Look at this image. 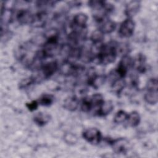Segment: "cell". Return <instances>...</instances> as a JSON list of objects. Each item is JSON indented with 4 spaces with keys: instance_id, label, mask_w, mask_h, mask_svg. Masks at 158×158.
<instances>
[{
    "instance_id": "obj_1",
    "label": "cell",
    "mask_w": 158,
    "mask_h": 158,
    "mask_svg": "<svg viewBox=\"0 0 158 158\" xmlns=\"http://www.w3.org/2000/svg\"><path fill=\"white\" fill-rule=\"evenodd\" d=\"M117 44L115 41H110L106 44H102L96 53L94 59L103 65L114 62L117 56Z\"/></svg>"
},
{
    "instance_id": "obj_2",
    "label": "cell",
    "mask_w": 158,
    "mask_h": 158,
    "mask_svg": "<svg viewBox=\"0 0 158 158\" xmlns=\"http://www.w3.org/2000/svg\"><path fill=\"white\" fill-rule=\"evenodd\" d=\"M157 79L156 78H150L146 84V92L144 94L145 101L151 105L156 104L158 101Z\"/></svg>"
},
{
    "instance_id": "obj_3",
    "label": "cell",
    "mask_w": 158,
    "mask_h": 158,
    "mask_svg": "<svg viewBox=\"0 0 158 158\" xmlns=\"http://www.w3.org/2000/svg\"><path fill=\"white\" fill-rule=\"evenodd\" d=\"M133 68V58L128 55L122 57L121 60L115 70L114 73L120 78H124L128 72L129 70Z\"/></svg>"
},
{
    "instance_id": "obj_4",
    "label": "cell",
    "mask_w": 158,
    "mask_h": 158,
    "mask_svg": "<svg viewBox=\"0 0 158 158\" xmlns=\"http://www.w3.org/2000/svg\"><path fill=\"white\" fill-rule=\"evenodd\" d=\"M109 143L114 152L118 154H126L130 148V143L128 140L125 138L110 139Z\"/></svg>"
},
{
    "instance_id": "obj_5",
    "label": "cell",
    "mask_w": 158,
    "mask_h": 158,
    "mask_svg": "<svg viewBox=\"0 0 158 158\" xmlns=\"http://www.w3.org/2000/svg\"><path fill=\"white\" fill-rule=\"evenodd\" d=\"M83 138L88 143L96 145L102 141L101 132L96 128H89L84 130L82 133Z\"/></svg>"
},
{
    "instance_id": "obj_6",
    "label": "cell",
    "mask_w": 158,
    "mask_h": 158,
    "mask_svg": "<svg viewBox=\"0 0 158 158\" xmlns=\"http://www.w3.org/2000/svg\"><path fill=\"white\" fill-rule=\"evenodd\" d=\"M135 23L132 19L127 18L120 25L118 35L121 38H129L134 33Z\"/></svg>"
},
{
    "instance_id": "obj_7",
    "label": "cell",
    "mask_w": 158,
    "mask_h": 158,
    "mask_svg": "<svg viewBox=\"0 0 158 158\" xmlns=\"http://www.w3.org/2000/svg\"><path fill=\"white\" fill-rule=\"evenodd\" d=\"M58 69V64L56 60L50 61L43 64L40 68L41 79H47L51 77Z\"/></svg>"
},
{
    "instance_id": "obj_8",
    "label": "cell",
    "mask_w": 158,
    "mask_h": 158,
    "mask_svg": "<svg viewBox=\"0 0 158 158\" xmlns=\"http://www.w3.org/2000/svg\"><path fill=\"white\" fill-rule=\"evenodd\" d=\"M88 16L86 14L80 12L75 14L71 22V28L72 30H81L86 28V22Z\"/></svg>"
},
{
    "instance_id": "obj_9",
    "label": "cell",
    "mask_w": 158,
    "mask_h": 158,
    "mask_svg": "<svg viewBox=\"0 0 158 158\" xmlns=\"http://www.w3.org/2000/svg\"><path fill=\"white\" fill-rule=\"evenodd\" d=\"M106 77L104 75H98L94 72L88 74L87 84L91 87L98 89L101 87L106 81Z\"/></svg>"
},
{
    "instance_id": "obj_10",
    "label": "cell",
    "mask_w": 158,
    "mask_h": 158,
    "mask_svg": "<svg viewBox=\"0 0 158 158\" xmlns=\"http://www.w3.org/2000/svg\"><path fill=\"white\" fill-rule=\"evenodd\" d=\"M33 15L31 12L27 9H20L15 14V18L20 24H31Z\"/></svg>"
},
{
    "instance_id": "obj_11",
    "label": "cell",
    "mask_w": 158,
    "mask_h": 158,
    "mask_svg": "<svg viewBox=\"0 0 158 158\" xmlns=\"http://www.w3.org/2000/svg\"><path fill=\"white\" fill-rule=\"evenodd\" d=\"M138 73H143L146 70V58L143 54H138L135 59H133V68Z\"/></svg>"
},
{
    "instance_id": "obj_12",
    "label": "cell",
    "mask_w": 158,
    "mask_h": 158,
    "mask_svg": "<svg viewBox=\"0 0 158 158\" xmlns=\"http://www.w3.org/2000/svg\"><path fill=\"white\" fill-rule=\"evenodd\" d=\"M48 19V14L45 10H40L33 14L31 25L34 27H43L45 25Z\"/></svg>"
},
{
    "instance_id": "obj_13",
    "label": "cell",
    "mask_w": 158,
    "mask_h": 158,
    "mask_svg": "<svg viewBox=\"0 0 158 158\" xmlns=\"http://www.w3.org/2000/svg\"><path fill=\"white\" fill-rule=\"evenodd\" d=\"M98 23L99 24L98 29L100 30L104 34H107L113 32L117 27L116 23L108 17L104 19Z\"/></svg>"
},
{
    "instance_id": "obj_14",
    "label": "cell",
    "mask_w": 158,
    "mask_h": 158,
    "mask_svg": "<svg viewBox=\"0 0 158 158\" xmlns=\"http://www.w3.org/2000/svg\"><path fill=\"white\" fill-rule=\"evenodd\" d=\"M141 7V2L139 1H131L126 5L125 14L129 19H131L139 10Z\"/></svg>"
},
{
    "instance_id": "obj_15",
    "label": "cell",
    "mask_w": 158,
    "mask_h": 158,
    "mask_svg": "<svg viewBox=\"0 0 158 158\" xmlns=\"http://www.w3.org/2000/svg\"><path fill=\"white\" fill-rule=\"evenodd\" d=\"M114 109V104L111 101H104L95 114L99 117H104L109 114Z\"/></svg>"
},
{
    "instance_id": "obj_16",
    "label": "cell",
    "mask_w": 158,
    "mask_h": 158,
    "mask_svg": "<svg viewBox=\"0 0 158 158\" xmlns=\"http://www.w3.org/2000/svg\"><path fill=\"white\" fill-rule=\"evenodd\" d=\"M79 100L75 95L69 96L67 98L63 104V107L67 110L75 111L78 107Z\"/></svg>"
},
{
    "instance_id": "obj_17",
    "label": "cell",
    "mask_w": 158,
    "mask_h": 158,
    "mask_svg": "<svg viewBox=\"0 0 158 158\" xmlns=\"http://www.w3.org/2000/svg\"><path fill=\"white\" fill-rule=\"evenodd\" d=\"M34 122L40 127H43L46 125L51 120V115L44 112H38L33 117Z\"/></svg>"
},
{
    "instance_id": "obj_18",
    "label": "cell",
    "mask_w": 158,
    "mask_h": 158,
    "mask_svg": "<svg viewBox=\"0 0 158 158\" xmlns=\"http://www.w3.org/2000/svg\"><path fill=\"white\" fill-rule=\"evenodd\" d=\"M125 85L126 83L123 78H115L112 81L111 85V89L113 93L117 94H119L122 93V91L125 87Z\"/></svg>"
},
{
    "instance_id": "obj_19",
    "label": "cell",
    "mask_w": 158,
    "mask_h": 158,
    "mask_svg": "<svg viewBox=\"0 0 158 158\" xmlns=\"http://www.w3.org/2000/svg\"><path fill=\"white\" fill-rule=\"evenodd\" d=\"M141 117L137 111H132L128 114L127 123L129 127H135L138 126L140 122Z\"/></svg>"
},
{
    "instance_id": "obj_20",
    "label": "cell",
    "mask_w": 158,
    "mask_h": 158,
    "mask_svg": "<svg viewBox=\"0 0 158 158\" xmlns=\"http://www.w3.org/2000/svg\"><path fill=\"white\" fill-rule=\"evenodd\" d=\"M104 38V34L99 29L93 31L90 36V40L93 45L102 44Z\"/></svg>"
},
{
    "instance_id": "obj_21",
    "label": "cell",
    "mask_w": 158,
    "mask_h": 158,
    "mask_svg": "<svg viewBox=\"0 0 158 158\" xmlns=\"http://www.w3.org/2000/svg\"><path fill=\"white\" fill-rule=\"evenodd\" d=\"M92 104L93 109H96V110L99 108L101 104L104 102L103 96L101 93H96L89 97Z\"/></svg>"
},
{
    "instance_id": "obj_22",
    "label": "cell",
    "mask_w": 158,
    "mask_h": 158,
    "mask_svg": "<svg viewBox=\"0 0 158 158\" xmlns=\"http://www.w3.org/2000/svg\"><path fill=\"white\" fill-rule=\"evenodd\" d=\"M54 99V98L52 95L49 94H44L38 99V101L40 105L49 106L53 103Z\"/></svg>"
},
{
    "instance_id": "obj_23",
    "label": "cell",
    "mask_w": 158,
    "mask_h": 158,
    "mask_svg": "<svg viewBox=\"0 0 158 158\" xmlns=\"http://www.w3.org/2000/svg\"><path fill=\"white\" fill-rule=\"evenodd\" d=\"M38 81V80L36 77L32 76L22 80L19 83V88L20 89H26L37 83Z\"/></svg>"
},
{
    "instance_id": "obj_24",
    "label": "cell",
    "mask_w": 158,
    "mask_h": 158,
    "mask_svg": "<svg viewBox=\"0 0 158 158\" xmlns=\"http://www.w3.org/2000/svg\"><path fill=\"white\" fill-rule=\"evenodd\" d=\"M128 113L126 112L125 110H118L114 117V121L116 123H122L125 122L128 117Z\"/></svg>"
},
{
    "instance_id": "obj_25",
    "label": "cell",
    "mask_w": 158,
    "mask_h": 158,
    "mask_svg": "<svg viewBox=\"0 0 158 158\" xmlns=\"http://www.w3.org/2000/svg\"><path fill=\"white\" fill-rule=\"evenodd\" d=\"M130 51V48L127 43H118L117 44V56L121 55L122 57L128 54Z\"/></svg>"
},
{
    "instance_id": "obj_26",
    "label": "cell",
    "mask_w": 158,
    "mask_h": 158,
    "mask_svg": "<svg viewBox=\"0 0 158 158\" xmlns=\"http://www.w3.org/2000/svg\"><path fill=\"white\" fill-rule=\"evenodd\" d=\"M93 109L89 97H84L81 102V110L84 112H88Z\"/></svg>"
},
{
    "instance_id": "obj_27",
    "label": "cell",
    "mask_w": 158,
    "mask_h": 158,
    "mask_svg": "<svg viewBox=\"0 0 158 158\" xmlns=\"http://www.w3.org/2000/svg\"><path fill=\"white\" fill-rule=\"evenodd\" d=\"M39 105L40 104L38 103V100H33L30 102L26 103V107L30 111H31V112L36 110Z\"/></svg>"
}]
</instances>
